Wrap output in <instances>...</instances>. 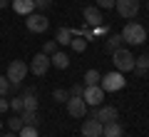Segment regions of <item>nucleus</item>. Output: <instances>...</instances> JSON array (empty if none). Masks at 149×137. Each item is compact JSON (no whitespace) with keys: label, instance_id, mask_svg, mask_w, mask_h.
Wrapping results in <instances>:
<instances>
[{"label":"nucleus","instance_id":"obj_31","mask_svg":"<svg viewBox=\"0 0 149 137\" xmlns=\"http://www.w3.org/2000/svg\"><path fill=\"white\" fill-rule=\"evenodd\" d=\"M95 35H109V27H107V25H97L95 27Z\"/></svg>","mask_w":149,"mask_h":137},{"label":"nucleus","instance_id":"obj_22","mask_svg":"<svg viewBox=\"0 0 149 137\" xmlns=\"http://www.w3.org/2000/svg\"><path fill=\"white\" fill-rule=\"evenodd\" d=\"M52 100H55V102H67V100H70V90L55 87V90H52Z\"/></svg>","mask_w":149,"mask_h":137},{"label":"nucleus","instance_id":"obj_11","mask_svg":"<svg viewBox=\"0 0 149 137\" xmlns=\"http://www.w3.org/2000/svg\"><path fill=\"white\" fill-rule=\"evenodd\" d=\"M95 120H100L102 125H104V122H114V120H119V110L114 105H100Z\"/></svg>","mask_w":149,"mask_h":137},{"label":"nucleus","instance_id":"obj_20","mask_svg":"<svg viewBox=\"0 0 149 137\" xmlns=\"http://www.w3.org/2000/svg\"><path fill=\"white\" fill-rule=\"evenodd\" d=\"M102 75L97 72V70H87L85 72V87H90V85H100Z\"/></svg>","mask_w":149,"mask_h":137},{"label":"nucleus","instance_id":"obj_18","mask_svg":"<svg viewBox=\"0 0 149 137\" xmlns=\"http://www.w3.org/2000/svg\"><path fill=\"white\" fill-rule=\"evenodd\" d=\"M149 70V55L144 53V55H139V58H134V70L132 72H137V75H144Z\"/></svg>","mask_w":149,"mask_h":137},{"label":"nucleus","instance_id":"obj_14","mask_svg":"<svg viewBox=\"0 0 149 137\" xmlns=\"http://www.w3.org/2000/svg\"><path fill=\"white\" fill-rule=\"evenodd\" d=\"M10 5H13V10L17 15H30V13H35V0H13Z\"/></svg>","mask_w":149,"mask_h":137},{"label":"nucleus","instance_id":"obj_16","mask_svg":"<svg viewBox=\"0 0 149 137\" xmlns=\"http://www.w3.org/2000/svg\"><path fill=\"white\" fill-rule=\"evenodd\" d=\"M50 63H52L57 70H67V67H70V58H67V53H60V50L50 55Z\"/></svg>","mask_w":149,"mask_h":137},{"label":"nucleus","instance_id":"obj_30","mask_svg":"<svg viewBox=\"0 0 149 137\" xmlns=\"http://www.w3.org/2000/svg\"><path fill=\"white\" fill-rule=\"evenodd\" d=\"M10 110V100H5V95L0 97V112H8Z\"/></svg>","mask_w":149,"mask_h":137},{"label":"nucleus","instance_id":"obj_35","mask_svg":"<svg viewBox=\"0 0 149 137\" xmlns=\"http://www.w3.org/2000/svg\"><path fill=\"white\" fill-rule=\"evenodd\" d=\"M0 130H3V120H0Z\"/></svg>","mask_w":149,"mask_h":137},{"label":"nucleus","instance_id":"obj_24","mask_svg":"<svg viewBox=\"0 0 149 137\" xmlns=\"http://www.w3.org/2000/svg\"><path fill=\"white\" fill-rule=\"evenodd\" d=\"M8 92H10V80H8L5 75H0V97L3 95L8 97Z\"/></svg>","mask_w":149,"mask_h":137},{"label":"nucleus","instance_id":"obj_4","mask_svg":"<svg viewBox=\"0 0 149 137\" xmlns=\"http://www.w3.org/2000/svg\"><path fill=\"white\" fill-rule=\"evenodd\" d=\"M124 75L122 72H107V75H102V80H100V87L104 90V92H117V90H122L124 87Z\"/></svg>","mask_w":149,"mask_h":137},{"label":"nucleus","instance_id":"obj_3","mask_svg":"<svg viewBox=\"0 0 149 137\" xmlns=\"http://www.w3.org/2000/svg\"><path fill=\"white\" fill-rule=\"evenodd\" d=\"M27 72H30V67H27L25 60H13V63L8 65V75L5 77L10 80L13 85H22V80L27 77Z\"/></svg>","mask_w":149,"mask_h":137},{"label":"nucleus","instance_id":"obj_27","mask_svg":"<svg viewBox=\"0 0 149 137\" xmlns=\"http://www.w3.org/2000/svg\"><path fill=\"white\" fill-rule=\"evenodd\" d=\"M85 95V85H72V87H70V97H82Z\"/></svg>","mask_w":149,"mask_h":137},{"label":"nucleus","instance_id":"obj_29","mask_svg":"<svg viewBox=\"0 0 149 137\" xmlns=\"http://www.w3.org/2000/svg\"><path fill=\"white\" fill-rule=\"evenodd\" d=\"M97 8H104V10H109V8H114V0H97Z\"/></svg>","mask_w":149,"mask_h":137},{"label":"nucleus","instance_id":"obj_1","mask_svg":"<svg viewBox=\"0 0 149 137\" xmlns=\"http://www.w3.org/2000/svg\"><path fill=\"white\" fill-rule=\"evenodd\" d=\"M119 35H122V40L129 42V45H144V40H147V30H144V25H142V22H137V20L127 22L124 30L119 32Z\"/></svg>","mask_w":149,"mask_h":137},{"label":"nucleus","instance_id":"obj_33","mask_svg":"<svg viewBox=\"0 0 149 137\" xmlns=\"http://www.w3.org/2000/svg\"><path fill=\"white\" fill-rule=\"evenodd\" d=\"M10 3H13V0H0V10H3V8H8Z\"/></svg>","mask_w":149,"mask_h":137},{"label":"nucleus","instance_id":"obj_17","mask_svg":"<svg viewBox=\"0 0 149 137\" xmlns=\"http://www.w3.org/2000/svg\"><path fill=\"white\" fill-rule=\"evenodd\" d=\"M122 35H107V40H104V53H114V50H119L122 48Z\"/></svg>","mask_w":149,"mask_h":137},{"label":"nucleus","instance_id":"obj_26","mask_svg":"<svg viewBox=\"0 0 149 137\" xmlns=\"http://www.w3.org/2000/svg\"><path fill=\"white\" fill-rule=\"evenodd\" d=\"M8 127H10V130L13 132H20V127H22V120H20V117H10V120H8Z\"/></svg>","mask_w":149,"mask_h":137},{"label":"nucleus","instance_id":"obj_23","mask_svg":"<svg viewBox=\"0 0 149 137\" xmlns=\"http://www.w3.org/2000/svg\"><path fill=\"white\" fill-rule=\"evenodd\" d=\"M17 137H40V135H37V127L22 125V127H20V132H17Z\"/></svg>","mask_w":149,"mask_h":137},{"label":"nucleus","instance_id":"obj_7","mask_svg":"<svg viewBox=\"0 0 149 137\" xmlns=\"http://www.w3.org/2000/svg\"><path fill=\"white\" fill-rule=\"evenodd\" d=\"M25 25L30 32H45L50 27V20L40 13H30V15H25Z\"/></svg>","mask_w":149,"mask_h":137},{"label":"nucleus","instance_id":"obj_8","mask_svg":"<svg viewBox=\"0 0 149 137\" xmlns=\"http://www.w3.org/2000/svg\"><path fill=\"white\" fill-rule=\"evenodd\" d=\"M82 100L87 102V107H100L102 100H104V90H102L100 85H90V87H85Z\"/></svg>","mask_w":149,"mask_h":137},{"label":"nucleus","instance_id":"obj_34","mask_svg":"<svg viewBox=\"0 0 149 137\" xmlns=\"http://www.w3.org/2000/svg\"><path fill=\"white\" fill-rule=\"evenodd\" d=\"M3 137H17V132H13V130H10V132H5Z\"/></svg>","mask_w":149,"mask_h":137},{"label":"nucleus","instance_id":"obj_13","mask_svg":"<svg viewBox=\"0 0 149 137\" xmlns=\"http://www.w3.org/2000/svg\"><path fill=\"white\" fill-rule=\"evenodd\" d=\"M102 137H124V127L119 125V120L104 122L102 125Z\"/></svg>","mask_w":149,"mask_h":137},{"label":"nucleus","instance_id":"obj_12","mask_svg":"<svg viewBox=\"0 0 149 137\" xmlns=\"http://www.w3.org/2000/svg\"><path fill=\"white\" fill-rule=\"evenodd\" d=\"M82 137H102V122L95 117H87L82 122Z\"/></svg>","mask_w":149,"mask_h":137},{"label":"nucleus","instance_id":"obj_36","mask_svg":"<svg viewBox=\"0 0 149 137\" xmlns=\"http://www.w3.org/2000/svg\"><path fill=\"white\" fill-rule=\"evenodd\" d=\"M147 8H149V0H147Z\"/></svg>","mask_w":149,"mask_h":137},{"label":"nucleus","instance_id":"obj_21","mask_svg":"<svg viewBox=\"0 0 149 137\" xmlns=\"http://www.w3.org/2000/svg\"><path fill=\"white\" fill-rule=\"evenodd\" d=\"M70 45H72V50L74 53H85V48H87V40L82 35H74L72 40H70Z\"/></svg>","mask_w":149,"mask_h":137},{"label":"nucleus","instance_id":"obj_2","mask_svg":"<svg viewBox=\"0 0 149 137\" xmlns=\"http://www.w3.org/2000/svg\"><path fill=\"white\" fill-rule=\"evenodd\" d=\"M112 63H114V67H117V72H132L134 70V55L129 53L127 48H119L112 53Z\"/></svg>","mask_w":149,"mask_h":137},{"label":"nucleus","instance_id":"obj_25","mask_svg":"<svg viewBox=\"0 0 149 137\" xmlns=\"http://www.w3.org/2000/svg\"><path fill=\"white\" fill-rule=\"evenodd\" d=\"M57 50H60L57 42H55V40H47V42H45V48H42V53H45V55H52V53H57Z\"/></svg>","mask_w":149,"mask_h":137},{"label":"nucleus","instance_id":"obj_32","mask_svg":"<svg viewBox=\"0 0 149 137\" xmlns=\"http://www.w3.org/2000/svg\"><path fill=\"white\" fill-rule=\"evenodd\" d=\"M52 0H35V8H47Z\"/></svg>","mask_w":149,"mask_h":137},{"label":"nucleus","instance_id":"obj_6","mask_svg":"<svg viewBox=\"0 0 149 137\" xmlns=\"http://www.w3.org/2000/svg\"><path fill=\"white\" fill-rule=\"evenodd\" d=\"M50 65H52V63H50V55H45V53H37L35 58L30 60V65H27V67H30V72H32V75L42 77V75L50 70Z\"/></svg>","mask_w":149,"mask_h":137},{"label":"nucleus","instance_id":"obj_5","mask_svg":"<svg viewBox=\"0 0 149 137\" xmlns=\"http://www.w3.org/2000/svg\"><path fill=\"white\" fill-rule=\"evenodd\" d=\"M114 10L119 13V18H137L139 13V0H114Z\"/></svg>","mask_w":149,"mask_h":137},{"label":"nucleus","instance_id":"obj_9","mask_svg":"<svg viewBox=\"0 0 149 137\" xmlns=\"http://www.w3.org/2000/svg\"><path fill=\"white\" fill-rule=\"evenodd\" d=\"M67 112H70V117H77V120H85V115H87V102L82 100V97H70L67 102Z\"/></svg>","mask_w":149,"mask_h":137},{"label":"nucleus","instance_id":"obj_19","mask_svg":"<svg viewBox=\"0 0 149 137\" xmlns=\"http://www.w3.org/2000/svg\"><path fill=\"white\" fill-rule=\"evenodd\" d=\"M70 40H72V30L70 27H60L57 35H55V42L57 45H70Z\"/></svg>","mask_w":149,"mask_h":137},{"label":"nucleus","instance_id":"obj_10","mask_svg":"<svg viewBox=\"0 0 149 137\" xmlns=\"http://www.w3.org/2000/svg\"><path fill=\"white\" fill-rule=\"evenodd\" d=\"M82 20H85V25L87 27H97V25H102V10L97 5H90V8H85L82 10Z\"/></svg>","mask_w":149,"mask_h":137},{"label":"nucleus","instance_id":"obj_28","mask_svg":"<svg viewBox=\"0 0 149 137\" xmlns=\"http://www.w3.org/2000/svg\"><path fill=\"white\" fill-rule=\"evenodd\" d=\"M10 110H15V112L25 110V107H22V97H13V100H10Z\"/></svg>","mask_w":149,"mask_h":137},{"label":"nucleus","instance_id":"obj_15","mask_svg":"<svg viewBox=\"0 0 149 137\" xmlns=\"http://www.w3.org/2000/svg\"><path fill=\"white\" fill-rule=\"evenodd\" d=\"M20 120H22V125L40 127V115H37V110H22L20 112Z\"/></svg>","mask_w":149,"mask_h":137}]
</instances>
